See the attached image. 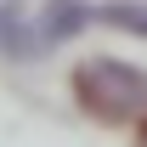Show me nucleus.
Returning <instances> with one entry per match:
<instances>
[{"instance_id":"1","label":"nucleus","mask_w":147,"mask_h":147,"mask_svg":"<svg viewBox=\"0 0 147 147\" xmlns=\"http://www.w3.org/2000/svg\"><path fill=\"white\" fill-rule=\"evenodd\" d=\"M74 96L79 108L113 125L147 119V68L125 62V57H85L74 68Z\"/></svg>"},{"instance_id":"4","label":"nucleus","mask_w":147,"mask_h":147,"mask_svg":"<svg viewBox=\"0 0 147 147\" xmlns=\"http://www.w3.org/2000/svg\"><path fill=\"white\" fill-rule=\"evenodd\" d=\"M96 23H113V28H125V34H142L147 40V6H130V0H113L96 11Z\"/></svg>"},{"instance_id":"5","label":"nucleus","mask_w":147,"mask_h":147,"mask_svg":"<svg viewBox=\"0 0 147 147\" xmlns=\"http://www.w3.org/2000/svg\"><path fill=\"white\" fill-rule=\"evenodd\" d=\"M142 147H147V119H142Z\"/></svg>"},{"instance_id":"2","label":"nucleus","mask_w":147,"mask_h":147,"mask_svg":"<svg viewBox=\"0 0 147 147\" xmlns=\"http://www.w3.org/2000/svg\"><path fill=\"white\" fill-rule=\"evenodd\" d=\"M91 17L96 11L85 0H45V11H40V40H45V45H62V40H74Z\"/></svg>"},{"instance_id":"3","label":"nucleus","mask_w":147,"mask_h":147,"mask_svg":"<svg viewBox=\"0 0 147 147\" xmlns=\"http://www.w3.org/2000/svg\"><path fill=\"white\" fill-rule=\"evenodd\" d=\"M40 45H45V40H40V28H34L28 17H23L11 0H6V6H0V51L11 57V62H28V57H34Z\"/></svg>"}]
</instances>
